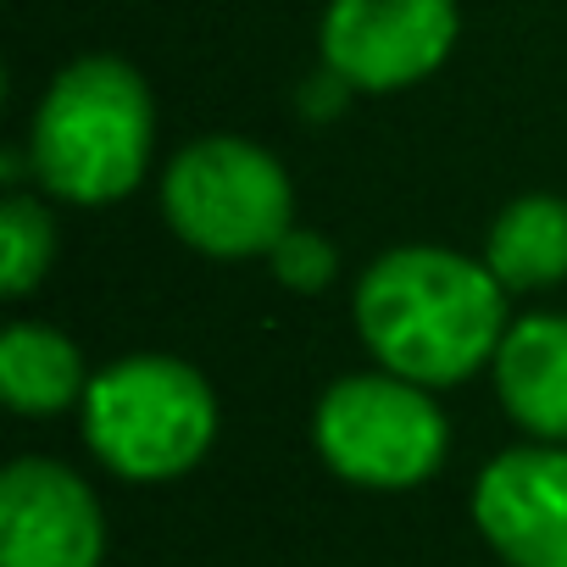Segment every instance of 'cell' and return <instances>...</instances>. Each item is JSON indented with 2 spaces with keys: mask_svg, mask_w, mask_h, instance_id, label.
<instances>
[{
  "mask_svg": "<svg viewBox=\"0 0 567 567\" xmlns=\"http://www.w3.org/2000/svg\"><path fill=\"white\" fill-rule=\"evenodd\" d=\"M357 329L384 373H401L423 390L462 384L495 362L506 340V284L489 272V261L406 245L362 272Z\"/></svg>",
  "mask_w": 567,
  "mask_h": 567,
  "instance_id": "cell-1",
  "label": "cell"
},
{
  "mask_svg": "<svg viewBox=\"0 0 567 567\" xmlns=\"http://www.w3.org/2000/svg\"><path fill=\"white\" fill-rule=\"evenodd\" d=\"M318 451L323 462L362 489H412L434 478L445 462V412L423 384L401 373H357L340 379L318 406Z\"/></svg>",
  "mask_w": 567,
  "mask_h": 567,
  "instance_id": "cell-5",
  "label": "cell"
},
{
  "mask_svg": "<svg viewBox=\"0 0 567 567\" xmlns=\"http://www.w3.org/2000/svg\"><path fill=\"white\" fill-rule=\"evenodd\" d=\"M473 523L512 567H567V451H501L473 484Z\"/></svg>",
  "mask_w": 567,
  "mask_h": 567,
  "instance_id": "cell-8",
  "label": "cell"
},
{
  "mask_svg": "<svg viewBox=\"0 0 567 567\" xmlns=\"http://www.w3.org/2000/svg\"><path fill=\"white\" fill-rule=\"evenodd\" d=\"M456 45V0H334L323 62L351 90H406Z\"/></svg>",
  "mask_w": 567,
  "mask_h": 567,
  "instance_id": "cell-6",
  "label": "cell"
},
{
  "mask_svg": "<svg viewBox=\"0 0 567 567\" xmlns=\"http://www.w3.org/2000/svg\"><path fill=\"white\" fill-rule=\"evenodd\" d=\"M495 390L534 440H567V318L534 312L495 351Z\"/></svg>",
  "mask_w": 567,
  "mask_h": 567,
  "instance_id": "cell-9",
  "label": "cell"
},
{
  "mask_svg": "<svg viewBox=\"0 0 567 567\" xmlns=\"http://www.w3.org/2000/svg\"><path fill=\"white\" fill-rule=\"evenodd\" d=\"M106 517L90 484L45 456L0 473V567H101Z\"/></svg>",
  "mask_w": 567,
  "mask_h": 567,
  "instance_id": "cell-7",
  "label": "cell"
},
{
  "mask_svg": "<svg viewBox=\"0 0 567 567\" xmlns=\"http://www.w3.org/2000/svg\"><path fill=\"white\" fill-rule=\"evenodd\" d=\"M334 245L323 234H307V228H290L278 245H272V272L290 284V290H323L334 278Z\"/></svg>",
  "mask_w": 567,
  "mask_h": 567,
  "instance_id": "cell-13",
  "label": "cell"
},
{
  "mask_svg": "<svg viewBox=\"0 0 567 567\" xmlns=\"http://www.w3.org/2000/svg\"><path fill=\"white\" fill-rule=\"evenodd\" d=\"M212 434V384L178 357H123L84 390V440L117 478H178L206 456Z\"/></svg>",
  "mask_w": 567,
  "mask_h": 567,
  "instance_id": "cell-3",
  "label": "cell"
},
{
  "mask_svg": "<svg viewBox=\"0 0 567 567\" xmlns=\"http://www.w3.org/2000/svg\"><path fill=\"white\" fill-rule=\"evenodd\" d=\"M162 212L178 239L206 256H261L290 234V178L284 167L234 134L195 140L162 178Z\"/></svg>",
  "mask_w": 567,
  "mask_h": 567,
  "instance_id": "cell-4",
  "label": "cell"
},
{
  "mask_svg": "<svg viewBox=\"0 0 567 567\" xmlns=\"http://www.w3.org/2000/svg\"><path fill=\"white\" fill-rule=\"evenodd\" d=\"M489 272L506 290H545L567 278V200L556 195H523L512 200L484 245Z\"/></svg>",
  "mask_w": 567,
  "mask_h": 567,
  "instance_id": "cell-11",
  "label": "cell"
},
{
  "mask_svg": "<svg viewBox=\"0 0 567 567\" xmlns=\"http://www.w3.org/2000/svg\"><path fill=\"white\" fill-rule=\"evenodd\" d=\"M84 390H90L84 357L56 329L12 323L7 334H0V395H7L12 412L51 417V412L84 401Z\"/></svg>",
  "mask_w": 567,
  "mask_h": 567,
  "instance_id": "cell-10",
  "label": "cell"
},
{
  "mask_svg": "<svg viewBox=\"0 0 567 567\" xmlns=\"http://www.w3.org/2000/svg\"><path fill=\"white\" fill-rule=\"evenodd\" d=\"M151 90L117 56L73 62L34 112V173L73 206L123 200L151 162Z\"/></svg>",
  "mask_w": 567,
  "mask_h": 567,
  "instance_id": "cell-2",
  "label": "cell"
},
{
  "mask_svg": "<svg viewBox=\"0 0 567 567\" xmlns=\"http://www.w3.org/2000/svg\"><path fill=\"white\" fill-rule=\"evenodd\" d=\"M51 250H56L51 212L29 195H12L7 206H0V290L29 296L51 267Z\"/></svg>",
  "mask_w": 567,
  "mask_h": 567,
  "instance_id": "cell-12",
  "label": "cell"
}]
</instances>
